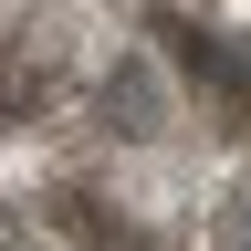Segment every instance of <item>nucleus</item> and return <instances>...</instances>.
<instances>
[{
  "instance_id": "nucleus-1",
  "label": "nucleus",
  "mask_w": 251,
  "mask_h": 251,
  "mask_svg": "<svg viewBox=\"0 0 251 251\" xmlns=\"http://www.w3.org/2000/svg\"><path fill=\"white\" fill-rule=\"evenodd\" d=\"M178 42V63L199 74L209 94H230V105H251V52H230V42H209V31H168Z\"/></svg>"
},
{
  "instance_id": "nucleus-2",
  "label": "nucleus",
  "mask_w": 251,
  "mask_h": 251,
  "mask_svg": "<svg viewBox=\"0 0 251 251\" xmlns=\"http://www.w3.org/2000/svg\"><path fill=\"white\" fill-rule=\"evenodd\" d=\"M105 105H115V115H126V136H147V126H157V84H147V74H136V63H126V74H115V84H105Z\"/></svg>"
},
{
  "instance_id": "nucleus-3",
  "label": "nucleus",
  "mask_w": 251,
  "mask_h": 251,
  "mask_svg": "<svg viewBox=\"0 0 251 251\" xmlns=\"http://www.w3.org/2000/svg\"><path fill=\"white\" fill-rule=\"evenodd\" d=\"M220 251H251V230H230V241H220Z\"/></svg>"
}]
</instances>
